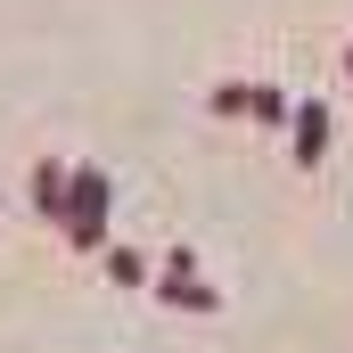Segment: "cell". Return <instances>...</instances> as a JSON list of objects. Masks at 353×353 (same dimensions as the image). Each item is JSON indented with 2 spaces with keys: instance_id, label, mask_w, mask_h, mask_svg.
<instances>
[{
  "instance_id": "8992f818",
  "label": "cell",
  "mask_w": 353,
  "mask_h": 353,
  "mask_svg": "<svg viewBox=\"0 0 353 353\" xmlns=\"http://www.w3.org/2000/svg\"><path fill=\"white\" fill-rule=\"evenodd\" d=\"M99 263H107V279H115V288H148V279H157V255H140V247H123V239H115Z\"/></svg>"
},
{
  "instance_id": "6da1fadb",
  "label": "cell",
  "mask_w": 353,
  "mask_h": 353,
  "mask_svg": "<svg viewBox=\"0 0 353 353\" xmlns=\"http://www.w3.org/2000/svg\"><path fill=\"white\" fill-rule=\"evenodd\" d=\"M58 247H66V255H90V263L115 247V181H107V165H90V157H74V189H66Z\"/></svg>"
},
{
  "instance_id": "3957f363",
  "label": "cell",
  "mask_w": 353,
  "mask_h": 353,
  "mask_svg": "<svg viewBox=\"0 0 353 353\" xmlns=\"http://www.w3.org/2000/svg\"><path fill=\"white\" fill-rule=\"evenodd\" d=\"M329 132H337V107H329V99H296V123H288V165H296V173H312V165L329 157Z\"/></svg>"
},
{
  "instance_id": "5b68a950",
  "label": "cell",
  "mask_w": 353,
  "mask_h": 353,
  "mask_svg": "<svg viewBox=\"0 0 353 353\" xmlns=\"http://www.w3.org/2000/svg\"><path fill=\"white\" fill-rule=\"evenodd\" d=\"M247 123H255V132H288V123H296V99H288L279 83H255V99H247Z\"/></svg>"
},
{
  "instance_id": "277c9868",
  "label": "cell",
  "mask_w": 353,
  "mask_h": 353,
  "mask_svg": "<svg viewBox=\"0 0 353 353\" xmlns=\"http://www.w3.org/2000/svg\"><path fill=\"white\" fill-rule=\"evenodd\" d=\"M66 189H74V157H41L33 181H25V205H33V222H66Z\"/></svg>"
},
{
  "instance_id": "7a4b0ae2",
  "label": "cell",
  "mask_w": 353,
  "mask_h": 353,
  "mask_svg": "<svg viewBox=\"0 0 353 353\" xmlns=\"http://www.w3.org/2000/svg\"><path fill=\"white\" fill-rule=\"evenodd\" d=\"M148 296H157L165 312H197V321H214V312H222V288L205 279V263H197L189 247H165V255H157V279H148Z\"/></svg>"
},
{
  "instance_id": "52a82bcc",
  "label": "cell",
  "mask_w": 353,
  "mask_h": 353,
  "mask_svg": "<svg viewBox=\"0 0 353 353\" xmlns=\"http://www.w3.org/2000/svg\"><path fill=\"white\" fill-rule=\"evenodd\" d=\"M247 99H255V83L247 74H230V83L205 90V115H222V123H247Z\"/></svg>"
},
{
  "instance_id": "ba28073f",
  "label": "cell",
  "mask_w": 353,
  "mask_h": 353,
  "mask_svg": "<svg viewBox=\"0 0 353 353\" xmlns=\"http://www.w3.org/2000/svg\"><path fill=\"white\" fill-rule=\"evenodd\" d=\"M345 99H353V41H345Z\"/></svg>"
}]
</instances>
